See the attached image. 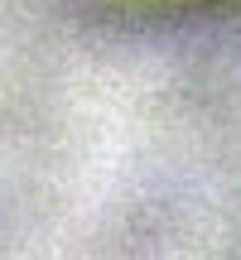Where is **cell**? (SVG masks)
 Listing matches in <instances>:
<instances>
[{
	"label": "cell",
	"instance_id": "1",
	"mask_svg": "<svg viewBox=\"0 0 241 260\" xmlns=\"http://www.w3.org/2000/svg\"><path fill=\"white\" fill-rule=\"evenodd\" d=\"M116 10L130 15H155V19H227L241 15V0H111Z\"/></svg>",
	"mask_w": 241,
	"mask_h": 260
}]
</instances>
